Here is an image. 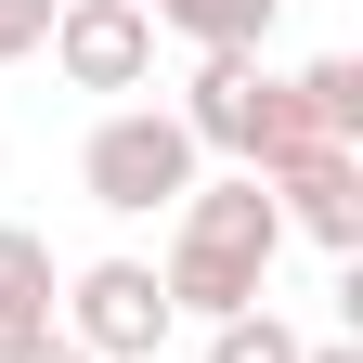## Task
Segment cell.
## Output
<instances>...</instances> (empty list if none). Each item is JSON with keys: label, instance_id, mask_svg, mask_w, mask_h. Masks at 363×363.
Segmentation results:
<instances>
[{"label": "cell", "instance_id": "obj_13", "mask_svg": "<svg viewBox=\"0 0 363 363\" xmlns=\"http://www.w3.org/2000/svg\"><path fill=\"white\" fill-rule=\"evenodd\" d=\"M298 363H363V350H350V337H325V350H298Z\"/></svg>", "mask_w": 363, "mask_h": 363}, {"label": "cell", "instance_id": "obj_9", "mask_svg": "<svg viewBox=\"0 0 363 363\" xmlns=\"http://www.w3.org/2000/svg\"><path fill=\"white\" fill-rule=\"evenodd\" d=\"M298 91H311V117H325V143H350V156H363V52L298 65Z\"/></svg>", "mask_w": 363, "mask_h": 363}, {"label": "cell", "instance_id": "obj_10", "mask_svg": "<svg viewBox=\"0 0 363 363\" xmlns=\"http://www.w3.org/2000/svg\"><path fill=\"white\" fill-rule=\"evenodd\" d=\"M311 337H286V325H272V298L259 311H234V325H208V363H298Z\"/></svg>", "mask_w": 363, "mask_h": 363}, {"label": "cell", "instance_id": "obj_1", "mask_svg": "<svg viewBox=\"0 0 363 363\" xmlns=\"http://www.w3.org/2000/svg\"><path fill=\"white\" fill-rule=\"evenodd\" d=\"M272 247H286V220H272V182L259 169L195 182L156 286H169V311H195V325H234V311H259V286H272Z\"/></svg>", "mask_w": 363, "mask_h": 363}, {"label": "cell", "instance_id": "obj_12", "mask_svg": "<svg viewBox=\"0 0 363 363\" xmlns=\"http://www.w3.org/2000/svg\"><path fill=\"white\" fill-rule=\"evenodd\" d=\"M13 363H91V350H78V337H65V325H52V337H26V350H13Z\"/></svg>", "mask_w": 363, "mask_h": 363}, {"label": "cell", "instance_id": "obj_7", "mask_svg": "<svg viewBox=\"0 0 363 363\" xmlns=\"http://www.w3.org/2000/svg\"><path fill=\"white\" fill-rule=\"evenodd\" d=\"M311 143H325L311 91H298V78H259V104H247V156H234V169H259V182H272V169H286V156H311ZM337 156H350V143H337Z\"/></svg>", "mask_w": 363, "mask_h": 363}, {"label": "cell", "instance_id": "obj_5", "mask_svg": "<svg viewBox=\"0 0 363 363\" xmlns=\"http://www.w3.org/2000/svg\"><path fill=\"white\" fill-rule=\"evenodd\" d=\"M272 220L350 259V247H363V156H337V143H311V156H286V169H272Z\"/></svg>", "mask_w": 363, "mask_h": 363}, {"label": "cell", "instance_id": "obj_3", "mask_svg": "<svg viewBox=\"0 0 363 363\" xmlns=\"http://www.w3.org/2000/svg\"><path fill=\"white\" fill-rule=\"evenodd\" d=\"M169 286H156V259H91L78 286H65V337L91 350V363H156L169 350Z\"/></svg>", "mask_w": 363, "mask_h": 363}, {"label": "cell", "instance_id": "obj_11", "mask_svg": "<svg viewBox=\"0 0 363 363\" xmlns=\"http://www.w3.org/2000/svg\"><path fill=\"white\" fill-rule=\"evenodd\" d=\"M52 13H65V0H0V65H26L39 39H52Z\"/></svg>", "mask_w": 363, "mask_h": 363}, {"label": "cell", "instance_id": "obj_6", "mask_svg": "<svg viewBox=\"0 0 363 363\" xmlns=\"http://www.w3.org/2000/svg\"><path fill=\"white\" fill-rule=\"evenodd\" d=\"M26 337H52V247H39L26 220H0V363Z\"/></svg>", "mask_w": 363, "mask_h": 363}, {"label": "cell", "instance_id": "obj_8", "mask_svg": "<svg viewBox=\"0 0 363 363\" xmlns=\"http://www.w3.org/2000/svg\"><path fill=\"white\" fill-rule=\"evenodd\" d=\"M286 0H143V26H182L195 52H259Z\"/></svg>", "mask_w": 363, "mask_h": 363}, {"label": "cell", "instance_id": "obj_2", "mask_svg": "<svg viewBox=\"0 0 363 363\" xmlns=\"http://www.w3.org/2000/svg\"><path fill=\"white\" fill-rule=\"evenodd\" d=\"M78 182H91V208H117V220L182 208V195H195V130H182L169 104H117V117L78 143Z\"/></svg>", "mask_w": 363, "mask_h": 363}, {"label": "cell", "instance_id": "obj_4", "mask_svg": "<svg viewBox=\"0 0 363 363\" xmlns=\"http://www.w3.org/2000/svg\"><path fill=\"white\" fill-rule=\"evenodd\" d=\"M39 52H52L78 91H143L156 78V26H143V0H65Z\"/></svg>", "mask_w": 363, "mask_h": 363}]
</instances>
